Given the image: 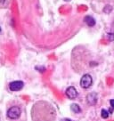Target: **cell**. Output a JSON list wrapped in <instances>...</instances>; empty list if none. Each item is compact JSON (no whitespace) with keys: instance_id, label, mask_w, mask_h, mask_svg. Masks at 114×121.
Wrapping results in <instances>:
<instances>
[{"instance_id":"obj_8","label":"cell","mask_w":114,"mask_h":121,"mask_svg":"<svg viewBox=\"0 0 114 121\" xmlns=\"http://www.w3.org/2000/svg\"><path fill=\"white\" fill-rule=\"evenodd\" d=\"M84 22L87 23V25L89 27H94L95 25V20L90 16V15H88L84 18Z\"/></svg>"},{"instance_id":"obj_1","label":"cell","mask_w":114,"mask_h":121,"mask_svg":"<svg viewBox=\"0 0 114 121\" xmlns=\"http://www.w3.org/2000/svg\"><path fill=\"white\" fill-rule=\"evenodd\" d=\"M31 115L32 121H55L56 110L48 102L38 101L32 106Z\"/></svg>"},{"instance_id":"obj_13","label":"cell","mask_w":114,"mask_h":121,"mask_svg":"<svg viewBox=\"0 0 114 121\" xmlns=\"http://www.w3.org/2000/svg\"><path fill=\"white\" fill-rule=\"evenodd\" d=\"M110 106H111V108L114 110V100H113V99L110 101Z\"/></svg>"},{"instance_id":"obj_6","label":"cell","mask_w":114,"mask_h":121,"mask_svg":"<svg viewBox=\"0 0 114 121\" xmlns=\"http://www.w3.org/2000/svg\"><path fill=\"white\" fill-rule=\"evenodd\" d=\"M65 95L68 97L69 99L70 100H74L78 97V92H77L76 88L73 86H70L68 87L66 91H65Z\"/></svg>"},{"instance_id":"obj_9","label":"cell","mask_w":114,"mask_h":121,"mask_svg":"<svg viewBox=\"0 0 114 121\" xmlns=\"http://www.w3.org/2000/svg\"><path fill=\"white\" fill-rule=\"evenodd\" d=\"M12 0H0V8L1 9H4L7 8L10 4H11Z\"/></svg>"},{"instance_id":"obj_14","label":"cell","mask_w":114,"mask_h":121,"mask_svg":"<svg viewBox=\"0 0 114 121\" xmlns=\"http://www.w3.org/2000/svg\"><path fill=\"white\" fill-rule=\"evenodd\" d=\"M61 121H71L70 119H68V118H64V119H62V120Z\"/></svg>"},{"instance_id":"obj_16","label":"cell","mask_w":114,"mask_h":121,"mask_svg":"<svg viewBox=\"0 0 114 121\" xmlns=\"http://www.w3.org/2000/svg\"><path fill=\"white\" fill-rule=\"evenodd\" d=\"M0 32H1V28H0Z\"/></svg>"},{"instance_id":"obj_15","label":"cell","mask_w":114,"mask_h":121,"mask_svg":"<svg viewBox=\"0 0 114 121\" xmlns=\"http://www.w3.org/2000/svg\"><path fill=\"white\" fill-rule=\"evenodd\" d=\"M65 2H70V1H71V0H64Z\"/></svg>"},{"instance_id":"obj_5","label":"cell","mask_w":114,"mask_h":121,"mask_svg":"<svg viewBox=\"0 0 114 121\" xmlns=\"http://www.w3.org/2000/svg\"><path fill=\"white\" fill-rule=\"evenodd\" d=\"M23 84L22 81L21 80H16V81H13L11 83L9 84V88L11 91H13V92H17V91L22 90L23 88Z\"/></svg>"},{"instance_id":"obj_11","label":"cell","mask_w":114,"mask_h":121,"mask_svg":"<svg viewBox=\"0 0 114 121\" xmlns=\"http://www.w3.org/2000/svg\"><path fill=\"white\" fill-rule=\"evenodd\" d=\"M101 116H102L103 118H107V117H109V112L106 110H102V111H101Z\"/></svg>"},{"instance_id":"obj_2","label":"cell","mask_w":114,"mask_h":121,"mask_svg":"<svg viewBox=\"0 0 114 121\" xmlns=\"http://www.w3.org/2000/svg\"><path fill=\"white\" fill-rule=\"evenodd\" d=\"M92 7L95 8L100 4H103L101 11L104 13H110L114 8V0H92Z\"/></svg>"},{"instance_id":"obj_10","label":"cell","mask_w":114,"mask_h":121,"mask_svg":"<svg viewBox=\"0 0 114 121\" xmlns=\"http://www.w3.org/2000/svg\"><path fill=\"white\" fill-rule=\"evenodd\" d=\"M70 109H71V110H72L74 113H80L81 112L80 107L78 104H76V103H72L70 105Z\"/></svg>"},{"instance_id":"obj_12","label":"cell","mask_w":114,"mask_h":121,"mask_svg":"<svg viewBox=\"0 0 114 121\" xmlns=\"http://www.w3.org/2000/svg\"><path fill=\"white\" fill-rule=\"evenodd\" d=\"M108 38H109V40H110V41H113L114 40V34H109L108 35Z\"/></svg>"},{"instance_id":"obj_7","label":"cell","mask_w":114,"mask_h":121,"mask_svg":"<svg viewBox=\"0 0 114 121\" xmlns=\"http://www.w3.org/2000/svg\"><path fill=\"white\" fill-rule=\"evenodd\" d=\"M97 94L96 93H90L87 95V102L89 105H95L97 103Z\"/></svg>"},{"instance_id":"obj_4","label":"cell","mask_w":114,"mask_h":121,"mask_svg":"<svg viewBox=\"0 0 114 121\" xmlns=\"http://www.w3.org/2000/svg\"><path fill=\"white\" fill-rule=\"evenodd\" d=\"M93 85V78L89 74H85L80 79V86L84 89H88Z\"/></svg>"},{"instance_id":"obj_3","label":"cell","mask_w":114,"mask_h":121,"mask_svg":"<svg viewBox=\"0 0 114 121\" xmlns=\"http://www.w3.org/2000/svg\"><path fill=\"white\" fill-rule=\"evenodd\" d=\"M7 117L11 120H16L22 116V109L20 106H12L7 110Z\"/></svg>"}]
</instances>
